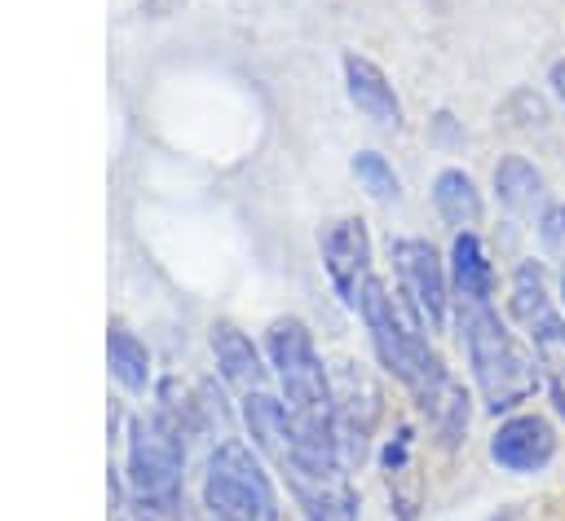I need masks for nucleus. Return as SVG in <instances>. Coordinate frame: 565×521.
Instances as JSON below:
<instances>
[{"label":"nucleus","mask_w":565,"mask_h":521,"mask_svg":"<svg viewBox=\"0 0 565 521\" xmlns=\"http://www.w3.org/2000/svg\"><path fill=\"white\" fill-rule=\"evenodd\" d=\"M358 313L371 331V344H375L380 362L419 397V406L433 411L441 402V393L450 389V380H446V366H441V358L433 353V344L424 336L419 313L406 300H397L380 278H371L362 287Z\"/></svg>","instance_id":"f257e3e1"},{"label":"nucleus","mask_w":565,"mask_h":521,"mask_svg":"<svg viewBox=\"0 0 565 521\" xmlns=\"http://www.w3.org/2000/svg\"><path fill=\"white\" fill-rule=\"evenodd\" d=\"M459 331H463V349H468V362H472V375H477L486 406L494 415L521 406L534 393V366L516 349V340L499 322V313L490 305L459 300Z\"/></svg>","instance_id":"f03ea898"},{"label":"nucleus","mask_w":565,"mask_h":521,"mask_svg":"<svg viewBox=\"0 0 565 521\" xmlns=\"http://www.w3.org/2000/svg\"><path fill=\"white\" fill-rule=\"evenodd\" d=\"M512 318L525 327L543 384L556 402V411L565 415V318L556 313L552 296H547V278L534 260H521L512 274Z\"/></svg>","instance_id":"7ed1b4c3"},{"label":"nucleus","mask_w":565,"mask_h":521,"mask_svg":"<svg viewBox=\"0 0 565 521\" xmlns=\"http://www.w3.org/2000/svg\"><path fill=\"white\" fill-rule=\"evenodd\" d=\"M203 499L216 521H269L274 517V495L243 442H221L216 455L207 459V481Z\"/></svg>","instance_id":"20e7f679"},{"label":"nucleus","mask_w":565,"mask_h":521,"mask_svg":"<svg viewBox=\"0 0 565 521\" xmlns=\"http://www.w3.org/2000/svg\"><path fill=\"white\" fill-rule=\"evenodd\" d=\"M181 437L168 419H141L128 446V481L141 503H172L181 490Z\"/></svg>","instance_id":"39448f33"},{"label":"nucleus","mask_w":565,"mask_h":521,"mask_svg":"<svg viewBox=\"0 0 565 521\" xmlns=\"http://www.w3.org/2000/svg\"><path fill=\"white\" fill-rule=\"evenodd\" d=\"M388 252H393V269H397L406 305L419 313V322L428 331H441V322H446V269H441L433 243L397 238Z\"/></svg>","instance_id":"423d86ee"},{"label":"nucleus","mask_w":565,"mask_h":521,"mask_svg":"<svg viewBox=\"0 0 565 521\" xmlns=\"http://www.w3.org/2000/svg\"><path fill=\"white\" fill-rule=\"evenodd\" d=\"M322 260H327V274L335 283V291L344 296V305L358 309V296L362 287L375 278L371 274V238H366V225L362 221H335L322 238Z\"/></svg>","instance_id":"0eeeda50"},{"label":"nucleus","mask_w":565,"mask_h":521,"mask_svg":"<svg viewBox=\"0 0 565 521\" xmlns=\"http://www.w3.org/2000/svg\"><path fill=\"white\" fill-rule=\"evenodd\" d=\"M556 455V433L543 415H512L490 437V459L508 472H539Z\"/></svg>","instance_id":"6e6552de"},{"label":"nucleus","mask_w":565,"mask_h":521,"mask_svg":"<svg viewBox=\"0 0 565 521\" xmlns=\"http://www.w3.org/2000/svg\"><path fill=\"white\" fill-rule=\"evenodd\" d=\"M344 88H349V102H353L366 119H375V124H384V128H397V124H402L397 93H393L388 75H384L371 57L344 53Z\"/></svg>","instance_id":"1a4fd4ad"},{"label":"nucleus","mask_w":565,"mask_h":521,"mask_svg":"<svg viewBox=\"0 0 565 521\" xmlns=\"http://www.w3.org/2000/svg\"><path fill=\"white\" fill-rule=\"evenodd\" d=\"M450 283H455L459 300H472V305H490V296H494V269H490V256H486V247H481V238L472 230L455 234Z\"/></svg>","instance_id":"9d476101"},{"label":"nucleus","mask_w":565,"mask_h":521,"mask_svg":"<svg viewBox=\"0 0 565 521\" xmlns=\"http://www.w3.org/2000/svg\"><path fill=\"white\" fill-rule=\"evenodd\" d=\"M212 353H216V366H221L225 384H234L238 393H256V389H265V366H260L252 340H247L238 327L216 322V327H212Z\"/></svg>","instance_id":"9b49d317"},{"label":"nucleus","mask_w":565,"mask_h":521,"mask_svg":"<svg viewBox=\"0 0 565 521\" xmlns=\"http://www.w3.org/2000/svg\"><path fill=\"white\" fill-rule=\"evenodd\" d=\"M494 194L508 212L534 216L543 208V172L525 155H503L499 168H494Z\"/></svg>","instance_id":"f8f14e48"},{"label":"nucleus","mask_w":565,"mask_h":521,"mask_svg":"<svg viewBox=\"0 0 565 521\" xmlns=\"http://www.w3.org/2000/svg\"><path fill=\"white\" fill-rule=\"evenodd\" d=\"M287 486L305 508V521H358V503L340 477H296Z\"/></svg>","instance_id":"ddd939ff"},{"label":"nucleus","mask_w":565,"mask_h":521,"mask_svg":"<svg viewBox=\"0 0 565 521\" xmlns=\"http://www.w3.org/2000/svg\"><path fill=\"white\" fill-rule=\"evenodd\" d=\"M433 203H437V212H441L450 225H459V230H472V225L481 221V194H477V185H472V177H468L463 168H441V172H437V181H433Z\"/></svg>","instance_id":"4468645a"},{"label":"nucleus","mask_w":565,"mask_h":521,"mask_svg":"<svg viewBox=\"0 0 565 521\" xmlns=\"http://www.w3.org/2000/svg\"><path fill=\"white\" fill-rule=\"evenodd\" d=\"M106 358H110V375H115L124 389H132V393L146 389V380H150V353H146V344H141L132 331L110 327Z\"/></svg>","instance_id":"2eb2a0df"},{"label":"nucleus","mask_w":565,"mask_h":521,"mask_svg":"<svg viewBox=\"0 0 565 521\" xmlns=\"http://www.w3.org/2000/svg\"><path fill=\"white\" fill-rule=\"evenodd\" d=\"M353 177L362 181V190L371 194V199H397V172L388 168V159L384 155H375V150H362V155H353Z\"/></svg>","instance_id":"dca6fc26"},{"label":"nucleus","mask_w":565,"mask_h":521,"mask_svg":"<svg viewBox=\"0 0 565 521\" xmlns=\"http://www.w3.org/2000/svg\"><path fill=\"white\" fill-rule=\"evenodd\" d=\"M539 234H543V243H547L552 252H561V256H565V203L543 212V225H539Z\"/></svg>","instance_id":"f3484780"},{"label":"nucleus","mask_w":565,"mask_h":521,"mask_svg":"<svg viewBox=\"0 0 565 521\" xmlns=\"http://www.w3.org/2000/svg\"><path fill=\"white\" fill-rule=\"evenodd\" d=\"M552 88H556V97L565 102V62H556V66H552Z\"/></svg>","instance_id":"a211bd4d"},{"label":"nucleus","mask_w":565,"mask_h":521,"mask_svg":"<svg viewBox=\"0 0 565 521\" xmlns=\"http://www.w3.org/2000/svg\"><path fill=\"white\" fill-rule=\"evenodd\" d=\"M561 300H565V274H561Z\"/></svg>","instance_id":"6ab92c4d"}]
</instances>
